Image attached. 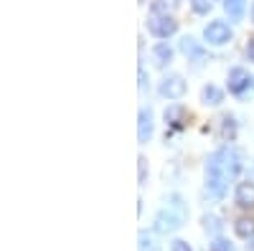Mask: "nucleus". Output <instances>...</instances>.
Instances as JSON below:
<instances>
[{"instance_id": "f257e3e1", "label": "nucleus", "mask_w": 254, "mask_h": 251, "mask_svg": "<svg viewBox=\"0 0 254 251\" xmlns=\"http://www.w3.org/2000/svg\"><path fill=\"white\" fill-rule=\"evenodd\" d=\"M239 152L234 148H221L206 162V191L214 198H224L229 180H234L239 173Z\"/></svg>"}, {"instance_id": "f03ea898", "label": "nucleus", "mask_w": 254, "mask_h": 251, "mask_svg": "<svg viewBox=\"0 0 254 251\" xmlns=\"http://www.w3.org/2000/svg\"><path fill=\"white\" fill-rule=\"evenodd\" d=\"M147 28H150V33L158 36V38H168L178 31V20H173V15H168L163 10H153L147 15Z\"/></svg>"}, {"instance_id": "7ed1b4c3", "label": "nucleus", "mask_w": 254, "mask_h": 251, "mask_svg": "<svg viewBox=\"0 0 254 251\" xmlns=\"http://www.w3.org/2000/svg\"><path fill=\"white\" fill-rule=\"evenodd\" d=\"M183 218H186V213H183V211L173 213V205H171V208H165V211H160V213H158V218H155V231H160V234L176 231V228L183 223Z\"/></svg>"}, {"instance_id": "20e7f679", "label": "nucleus", "mask_w": 254, "mask_h": 251, "mask_svg": "<svg viewBox=\"0 0 254 251\" xmlns=\"http://www.w3.org/2000/svg\"><path fill=\"white\" fill-rule=\"evenodd\" d=\"M203 38L214 46H221V44H226V41H231V31H229V26L224 23V20H214V23L206 26Z\"/></svg>"}, {"instance_id": "39448f33", "label": "nucleus", "mask_w": 254, "mask_h": 251, "mask_svg": "<svg viewBox=\"0 0 254 251\" xmlns=\"http://www.w3.org/2000/svg\"><path fill=\"white\" fill-rule=\"evenodd\" d=\"M160 94L168 97V99H181L186 94V81L181 76H176V74L173 76H165L163 84H160Z\"/></svg>"}, {"instance_id": "423d86ee", "label": "nucleus", "mask_w": 254, "mask_h": 251, "mask_svg": "<svg viewBox=\"0 0 254 251\" xmlns=\"http://www.w3.org/2000/svg\"><path fill=\"white\" fill-rule=\"evenodd\" d=\"M249 84H252V76H249L247 69L237 66V69L229 71V92H231V94H242Z\"/></svg>"}, {"instance_id": "0eeeda50", "label": "nucleus", "mask_w": 254, "mask_h": 251, "mask_svg": "<svg viewBox=\"0 0 254 251\" xmlns=\"http://www.w3.org/2000/svg\"><path fill=\"white\" fill-rule=\"evenodd\" d=\"M237 205L242 208H252L254 205V183H239L237 185Z\"/></svg>"}, {"instance_id": "6e6552de", "label": "nucleus", "mask_w": 254, "mask_h": 251, "mask_svg": "<svg viewBox=\"0 0 254 251\" xmlns=\"http://www.w3.org/2000/svg\"><path fill=\"white\" fill-rule=\"evenodd\" d=\"M153 135V114L150 109H142L140 112V130H137V140L140 142H147Z\"/></svg>"}, {"instance_id": "1a4fd4ad", "label": "nucleus", "mask_w": 254, "mask_h": 251, "mask_svg": "<svg viewBox=\"0 0 254 251\" xmlns=\"http://www.w3.org/2000/svg\"><path fill=\"white\" fill-rule=\"evenodd\" d=\"M244 8H247V0H224V10L229 13L231 20H242Z\"/></svg>"}, {"instance_id": "9d476101", "label": "nucleus", "mask_w": 254, "mask_h": 251, "mask_svg": "<svg viewBox=\"0 0 254 251\" xmlns=\"http://www.w3.org/2000/svg\"><path fill=\"white\" fill-rule=\"evenodd\" d=\"M181 51H183L188 58H201V56H203V46H198L190 36H186V38L181 41Z\"/></svg>"}, {"instance_id": "9b49d317", "label": "nucleus", "mask_w": 254, "mask_h": 251, "mask_svg": "<svg viewBox=\"0 0 254 251\" xmlns=\"http://www.w3.org/2000/svg\"><path fill=\"white\" fill-rule=\"evenodd\" d=\"M153 58H155V64L158 66H165V64H171V58H173V51L168 44H158L153 49Z\"/></svg>"}, {"instance_id": "f8f14e48", "label": "nucleus", "mask_w": 254, "mask_h": 251, "mask_svg": "<svg viewBox=\"0 0 254 251\" xmlns=\"http://www.w3.org/2000/svg\"><path fill=\"white\" fill-rule=\"evenodd\" d=\"M234 231H237V236H242V239H252V236H254V218H239V221L234 223Z\"/></svg>"}, {"instance_id": "ddd939ff", "label": "nucleus", "mask_w": 254, "mask_h": 251, "mask_svg": "<svg viewBox=\"0 0 254 251\" xmlns=\"http://www.w3.org/2000/svg\"><path fill=\"white\" fill-rule=\"evenodd\" d=\"M201 97H203V104H214L216 107V104H221V99H224V92L219 87H214V84H208Z\"/></svg>"}, {"instance_id": "4468645a", "label": "nucleus", "mask_w": 254, "mask_h": 251, "mask_svg": "<svg viewBox=\"0 0 254 251\" xmlns=\"http://www.w3.org/2000/svg\"><path fill=\"white\" fill-rule=\"evenodd\" d=\"M183 117H186V112H183L181 107H171V109L165 112V122H171V124H176V127H181V124H183V122H181Z\"/></svg>"}, {"instance_id": "2eb2a0df", "label": "nucleus", "mask_w": 254, "mask_h": 251, "mask_svg": "<svg viewBox=\"0 0 254 251\" xmlns=\"http://www.w3.org/2000/svg\"><path fill=\"white\" fill-rule=\"evenodd\" d=\"M178 3H181V0H155V5H153V10H163V13H168V10H173V8H178Z\"/></svg>"}, {"instance_id": "dca6fc26", "label": "nucleus", "mask_w": 254, "mask_h": 251, "mask_svg": "<svg viewBox=\"0 0 254 251\" xmlns=\"http://www.w3.org/2000/svg\"><path fill=\"white\" fill-rule=\"evenodd\" d=\"M190 5H193L196 13H208L211 10V0H190Z\"/></svg>"}, {"instance_id": "f3484780", "label": "nucleus", "mask_w": 254, "mask_h": 251, "mask_svg": "<svg viewBox=\"0 0 254 251\" xmlns=\"http://www.w3.org/2000/svg\"><path fill=\"white\" fill-rule=\"evenodd\" d=\"M211 251H234V246H231L226 239H216L214 244H211Z\"/></svg>"}, {"instance_id": "a211bd4d", "label": "nucleus", "mask_w": 254, "mask_h": 251, "mask_svg": "<svg viewBox=\"0 0 254 251\" xmlns=\"http://www.w3.org/2000/svg\"><path fill=\"white\" fill-rule=\"evenodd\" d=\"M171 251H193V249H190L186 241H181V239H176L173 244H171Z\"/></svg>"}, {"instance_id": "6ab92c4d", "label": "nucleus", "mask_w": 254, "mask_h": 251, "mask_svg": "<svg viewBox=\"0 0 254 251\" xmlns=\"http://www.w3.org/2000/svg\"><path fill=\"white\" fill-rule=\"evenodd\" d=\"M247 56L254 61V36H249V41H247Z\"/></svg>"}, {"instance_id": "aec40b11", "label": "nucleus", "mask_w": 254, "mask_h": 251, "mask_svg": "<svg viewBox=\"0 0 254 251\" xmlns=\"http://www.w3.org/2000/svg\"><path fill=\"white\" fill-rule=\"evenodd\" d=\"M140 180H145V157H140Z\"/></svg>"}, {"instance_id": "412c9836", "label": "nucleus", "mask_w": 254, "mask_h": 251, "mask_svg": "<svg viewBox=\"0 0 254 251\" xmlns=\"http://www.w3.org/2000/svg\"><path fill=\"white\" fill-rule=\"evenodd\" d=\"M249 249H252V251H254V241H252V244H249Z\"/></svg>"}, {"instance_id": "4be33fe9", "label": "nucleus", "mask_w": 254, "mask_h": 251, "mask_svg": "<svg viewBox=\"0 0 254 251\" xmlns=\"http://www.w3.org/2000/svg\"><path fill=\"white\" fill-rule=\"evenodd\" d=\"M252 20H254V5H252Z\"/></svg>"}]
</instances>
